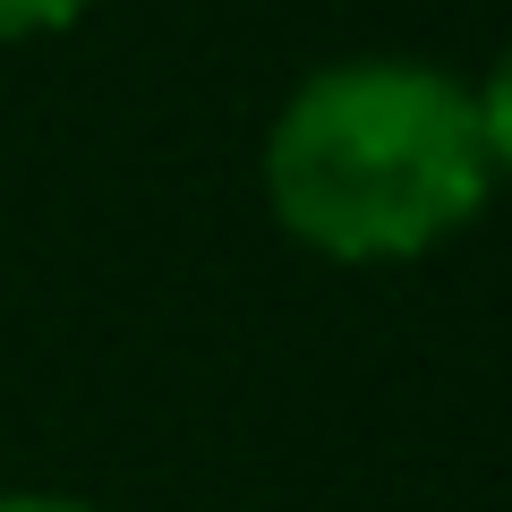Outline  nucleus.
I'll use <instances>...</instances> for the list:
<instances>
[{
	"label": "nucleus",
	"instance_id": "f257e3e1",
	"mask_svg": "<svg viewBox=\"0 0 512 512\" xmlns=\"http://www.w3.org/2000/svg\"><path fill=\"white\" fill-rule=\"evenodd\" d=\"M470 86L419 60H350L282 103L265 137V197L282 231L342 265L427 256L487 205Z\"/></svg>",
	"mask_w": 512,
	"mask_h": 512
},
{
	"label": "nucleus",
	"instance_id": "f03ea898",
	"mask_svg": "<svg viewBox=\"0 0 512 512\" xmlns=\"http://www.w3.org/2000/svg\"><path fill=\"white\" fill-rule=\"evenodd\" d=\"M470 111H478V146H487V171H512V52L495 60L487 94H470Z\"/></svg>",
	"mask_w": 512,
	"mask_h": 512
},
{
	"label": "nucleus",
	"instance_id": "7ed1b4c3",
	"mask_svg": "<svg viewBox=\"0 0 512 512\" xmlns=\"http://www.w3.org/2000/svg\"><path fill=\"white\" fill-rule=\"evenodd\" d=\"M86 0H0V35H43V26H69Z\"/></svg>",
	"mask_w": 512,
	"mask_h": 512
},
{
	"label": "nucleus",
	"instance_id": "20e7f679",
	"mask_svg": "<svg viewBox=\"0 0 512 512\" xmlns=\"http://www.w3.org/2000/svg\"><path fill=\"white\" fill-rule=\"evenodd\" d=\"M0 512H103V504H86V495H52V487H9Z\"/></svg>",
	"mask_w": 512,
	"mask_h": 512
}]
</instances>
